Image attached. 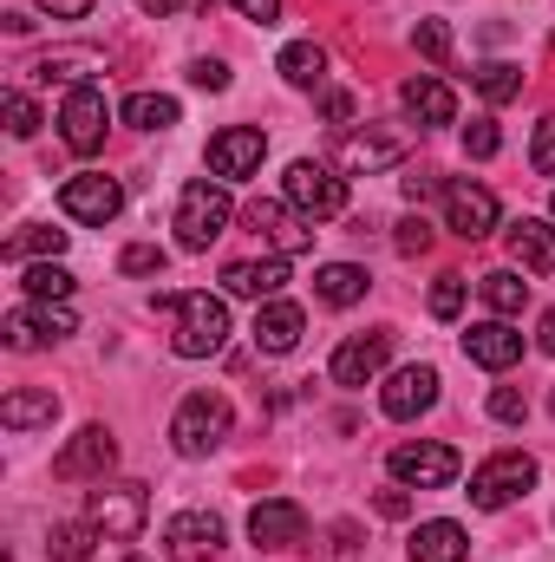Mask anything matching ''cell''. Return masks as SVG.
<instances>
[{"mask_svg":"<svg viewBox=\"0 0 555 562\" xmlns=\"http://www.w3.org/2000/svg\"><path fill=\"white\" fill-rule=\"evenodd\" d=\"M157 307L177 321V334H170V353L177 360H209V353L229 347V301L223 294L196 288V294H163Z\"/></svg>","mask_w":555,"mask_h":562,"instance_id":"1","label":"cell"},{"mask_svg":"<svg viewBox=\"0 0 555 562\" xmlns=\"http://www.w3.org/2000/svg\"><path fill=\"white\" fill-rule=\"evenodd\" d=\"M229 216H236V203H229V190L223 183H183V196H177V243L190 249V256H203L223 229H229Z\"/></svg>","mask_w":555,"mask_h":562,"instance_id":"2","label":"cell"},{"mask_svg":"<svg viewBox=\"0 0 555 562\" xmlns=\"http://www.w3.org/2000/svg\"><path fill=\"white\" fill-rule=\"evenodd\" d=\"M229 425H236V413H229L223 393H190V400L177 406V419H170V445H177L183 458H209V451L229 438Z\"/></svg>","mask_w":555,"mask_h":562,"instance_id":"3","label":"cell"},{"mask_svg":"<svg viewBox=\"0 0 555 562\" xmlns=\"http://www.w3.org/2000/svg\"><path fill=\"white\" fill-rule=\"evenodd\" d=\"M281 190H287V210L307 216V223H327V216L347 210V177H333V170L314 164V157H294L287 177H281Z\"/></svg>","mask_w":555,"mask_h":562,"instance_id":"4","label":"cell"},{"mask_svg":"<svg viewBox=\"0 0 555 562\" xmlns=\"http://www.w3.org/2000/svg\"><path fill=\"white\" fill-rule=\"evenodd\" d=\"M530 484H536V458H530V451H497V458H484V464L471 471V504H477V510H503V504H517Z\"/></svg>","mask_w":555,"mask_h":562,"instance_id":"5","label":"cell"},{"mask_svg":"<svg viewBox=\"0 0 555 562\" xmlns=\"http://www.w3.org/2000/svg\"><path fill=\"white\" fill-rule=\"evenodd\" d=\"M406 150H412V132L406 125H366V132H347L340 138V170L347 177H373V170H393Z\"/></svg>","mask_w":555,"mask_h":562,"instance_id":"6","label":"cell"},{"mask_svg":"<svg viewBox=\"0 0 555 562\" xmlns=\"http://www.w3.org/2000/svg\"><path fill=\"white\" fill-rule=\"evenodd\" d=\"M497 196L484 190V183H471V177H451L444 183V229L451 236H464V243H477V236H490L497 229Z\"/></svg>","mask_w":555,"mask_h":562,"instance_id":"7","label":"cell"},{"mask_svg":"<svg viewBox=\"0 0 555 562\" xmlns=\"http://www.w3.org/2000/svg\"><path fill=\"white\" fill-rule=\"evenodd\" d=\"M105 92L99 86H72L66 92V105H59V138L66 150H79V157H92V150H105Z\"/></svg>","mask_w":555,"mask_h":562,"instance_id":"8","label":"cell"},{"mask_svg":"<svg viewBox=\"0 0 555 562\" xmlns=\"http://www.w3.org/2000/svg\"><path fill=\"white\" fill-rule=\"evenodd\" d=\"M59 210H66L72 223H112V216L125 210V190H118V177L86 170V177H66V183H59Z\"/></svg>","mask_w":555,"mask_h":562,"instance_id":"9","label":"cell"},{"mask_svg":"<svg viewBox=\"0 0 555 562\" xmlns=\"http://www.w3.org/2000/svg\"><path fill=\"white\" fill-rule=\"evenodd\" d=\"M386 464H393V477H399V484H412V491H438V484H451V477H457V451H451V445H438V438L399 445Z\"/></svg>","mask_w":555,"mask_h":562,"instance_id":"10","label":"cell"},{"mask_svg":"<svg viewBox=\"0 0 555 562\" xmlns=\"http://www.w3.org/2000/svg\"><path fill=\"white\" fill-rule=\"evenodd\" d=\"M386 360H393V334L380 327V334H353V340H340V353H333V386H373L380 373H386Z\"/></svg>","mask_w":555,"mask_h":562,"instance_id":"11","label":"cell"},{"mask_svg":"<svg viewBox=\"0 0 555 562\" xmlns=\"http://www.w3.org/2000/svg\"><path fill=\"white\" fill-rule=\"evenodd\" d=\"M262 157H269V138H262L256 125H229V132H216V138H209V170H216L223 183L256 177V170H262Z\"/></svg>","mask_w":555,"mask_h":562,"instance_id":"12","label":"cell"},{"mask_svg":"<svg viewBox=\"0 0 555 562\" xmlns=\"http://www.w3.org/2000/svg\"><path fill=\"white\" fill-rule=\"evenodd\" d=\"M79 321H72V307L66 301H26V307H13L7 314V347H39V340H66Z\"/></svg>","mask_w":555,"mask_h":562,"instance_id":"13","label":"cell"},{"mask_svg":"<svg viewBox=\"0 0 555 562\" xmlns=\"http://www.w3.org/2000/svg\"><path fill=\"white\" fill-rule=\"evenodd\" d=\"M118 464V438L105 431V425H86L59 458H53V477H66V484H79V477H105Z\"/></svg>","mask_w":555,"mask_h":562,"instance_id":"14","label":"cell"},{"mask_svg":"<svg viewBox=\"0 0 555 562\" xmlns=\"http://www.w3.org/2000/svg\"><path fill=\"white\" fill-rule=\"evenodd\" d=\"M144 517H150V497H144V484H112V491H92V524H99L105 537L132 543V537L144 530Z\"/></svg>","mask_w":555,"mask_h":562,"instance_id":"15","label":"cell"},{"mask_svg":"<svg viewBox=\"0 0 555 562\" xmlns=\"http://www.w3.org/2000/svg\"><path fill=\"white\" fill-rule=\"evenodd\" d=\"M163 550L177 562H209L223 550V524H216L209 510H183V517L163 524Z\"/></svg>","mask_w":555,"mask_h":562,"instance_id":"16","label":"cell"},{"mask_svg":"<svg viewBox=\"0 0 555 562\" xmlns=\"http://www.w3.org/2000/svg\"><path fill=\"white\" fill-rule=\"evenodd\" d=\"M380 406H386V419H418V413H431V406H438V367H399V373L386 380Z\"/></svg>","mask_w":555,"mask_h":562,"instance_id":"17","label":"cell"},{"mask_svg":"<svg viewBox=\"0 0 555 562\" xmlns=\"http://www.w3.org/2000/svg\"><path fill=\"white\" fill-rule=\"evenodd\" d=\"M249 537H256L262 550H294V543L307 537V510H301L294 497H269V504L249 510Z\"/></svg>","mask_w":555,"mask_h":562,"instance_id":"18","label":"cell"},{"mask_svg":"<svg viewBox=\"0 0 555 562\" xmlns=\"http://www.w3.org/2000/svg\"><path fill=\"white\" fill-rule=\"evenodd\" d=\"M281 288H287V256H269V262H229L223 269V294H236V301H281Z\"/></svg>","mask_w":555,"mask_h":562,"instance_id":"19","label":"cell"},{"mask_svg":"<svg viewBox=\"0 0 555 562\" xmlns=\"http://www.w3.org/2000/svg\"><path fill=\"white\" fill-rule=\"evenodd\" d=\"M464 353H471L477 367L503 373V367H517V360H523V334H517L510 321H477V327L464 334Z\"/></svg>","mask_w":555,"mask_h":562,"instance_id":"20","label":"cell"},{"mask_svg":"<svg viewBox=\"0 0 555 562\" xmlns=\"http://www.w3.org/2000/svg\"><path fill=\"white\" fill-rule=\"evenodd\" d=\"M301 334H307V314H301L294 301H262V307H256V347H262V353H294Z\"/></svg>","mask_w":555,"mask_h":562,"instance_id":"21","label":"cell"},{"mask_svg":"<svg viewBox=\"0 0 555 562\" xmlns=\"http://www.w3.org/2000/svg\"><path fill=\"white\" fill-rule=\"evenodd\" d=\"M510 256H517L530 276H555V223L517 216V223H510Z\"/></svg>","mask_w":555,"mask_h":562,"instance_id":"22","label":"cell"},{"mask_svg":"<svg viewBox=\"0 0 555 562\" xmlns=\"http://www.w3.org/2000/svg\"><path fill=\"white\" fill-rule=\"evenodd\" d=\"M406 112H412L418 125H451L457 119V92L438 79V72H418V79H406Z\"/></svg>","mask_w":555,"mask_h":562,"instance_id":"23","label":"cell"},{"mask_svg":"<svg viewBox=\"0 0 555 562\" xmlns=\"http://www.w3.org/2000/svg\"><path fill=\"white\" fill-rule=\"evenodd\" d=\"M464 557H471V537H464V524H451V517H431V524H418L412 562H464Z\"/></svg>","mask_w":555,"mask_h":562,"instance_id":"24","label":"cell"},{"mask_svg":"<svg viewBox=\"0 0 555 562\" xmlns=\"http://www.w3.org/2000/svg\"><path fill=\"white\" fill-rule=\"evenodd\" d=\"M53 419H59V400L46 386H20V393L0 400V425L7 431H33V425H53Z\"/></svg>","mask_w":555,"mask_h":562,"instance_id":"25","label":"cell"},{"mask_svg":"<svg viewBox=\"0 0 555 562\" xmlns=\"http://www.w3.org/2000/svg\"><path fill=\"white\" fill-rule=\"evenodd\" d=\"M249 223H256V229L275 243V256H301V249L314 243V229H301V223H294L281 203H249Z\"/></svg>","mask_w":555,"mask_h":562,"instance_id":"26","label":"cell"},{"mask_svg":"<svg viewBox=\"0 0 555 562\" xmlns=\"http://www.w3.org/2000/svg\"><path fill=\"white\" fill-rule=\"evenodd\" d=\"M366 288H373V276H366L360 262H327V269L314 276V294H320L327 307H353V301H366Z\"/></svg>","mask_w":555,"mask_h":562,"instance_id":"27","label":"cell"},{"mask_svg":"<svg viewBox=\"0 0 555 562\" xmlns=\"http://www.w3.org/2000/svg\"><path fill=\"white\" fill-rule=\"evenodd\" d=\"M281 79H287V86H320V79H327V53H320V46H314V40H294V46H281Z\"/></svg>","mask_w":555,"mask_h":562,"instance_id":"28","label":"cell"},{"mask_svg":"<svg viewBox=\"0 0 555 562\" xmlns=\"http://www.w3.org/2000/svg\"><path fill=\"white\" fill-rule=\"evenodd\" d=\"M471 86H477L490 105H510V99L523 92V66H510V59H484V66L471 72Z\"/></svg>","mask_w":555,"mask_h":562,"instance_id":"29","label":"cell"},{"mask_svg":"<svg viewBox=\"0 0 555 562\" xmlns=\"http://www.w3.org/2000/svg\"><path fill=\"white\" fill-rule=\"evenodd\" d=\"M125 125H138V132H170V125H177V99H170V92H132V99H125Z\"/></svg>","mask_w":555,"mask_h":562,"instance_id":"30","label":"cell"},{"mask_svg":"<svg viewBox=\"0 0 555 562\" xmlns=\"http://www.w3.org/2000/svg\"><path fill=\"white\" fill-rule=\"evenodd\" d=\"M59 249H66V229L26 223V229H20V236H13V243L0 249V256H7V262H26V256H53V262H59Z\"/></svg>","mask_w":555,"mask_h":562,"instance_id":"31","label":"cell"},{"mask_svg":"<svg viewBox=\"0 0 555 562\" xmlns=\"http://www.w3.org/2000/svg\"><path fill=\"white\" fill-rule=\"evenodd\" d=\"M477 294H484V301L497 307V321H503V314H517V307H523V294H530V281L517 276V269H490V276L477 281Z\"/></svg>","mask_w":555,"mask_h":562,"instance_id":"32","label":"cell"},{"mask_svg":"<svg viewBox=\"0 0 555 562\" xmlns=\"http://www.w3.org/2000/svg\"><path fill=\"white\" fill-rule=\"evenodd\" d=\"M20 288H26L33 301H66L79 281H72V269H59V262H33V269L20 276Z\"/></svg>","mask_w":555,"mask_h":562,"instance_id":"33","label":"cell"},{"mask_svg":"<svg viewBox=\"0 0 555 562\" xmlns=\"http://www.w3.org/2000/svg\"><path fill=\"white\" fill-rule=\"evenodd\" d=\"M92 66H99V53H92V46H79V53H46V59L33 66V79H46V86H53V79H79V86H86V72H92Z\"/></svg>","mask_w":555,"mask_h":562,"instance_id":"34","label":"cell"},{"mask_svg":"<svg viewBox=\"0 0 555 562\" xmlns=\"http://www.w3.org/2000/svg\"><path fill=\"white\" fill-rule=\"evenodd\" d=\"M92 537H99L92 517H86V524H59V530H53V557L59 562H92Z\"/></svg>","mask_w":555,"mask_h":562,"instance_id":"35","label":"cell"},{"mask_svg":"<svg viewBox=\"0 0 555 562\" xmlns=\"http://www.w3.org/2000/svg\"><path fill=\"white\" fill-rule=\"evenodd\" d=\"M118 276H163V249L157 243H132L118 256Z\"/></svg>","mask_w":555,"mask_h":562,"instance_id":"36","label":"cell"},{"mask_svg":"<svg viewBox=\"0 0 555 562\" xmlns=\"http://www.w3.org/2000/svg\"><path fill=\"white\" fill-rule=\"evenodd\" d=\"M7 132H13V138H33V132H39V105H33L26 92H7Z\"/></svg>","mask_w":555,"mask_h":562,"instance_id":"37","label":"cell"},{"mask_svg":"<svg viewBox=\"0 0 555 562\" xmlns=\"http://www.w3.org/2000/svg\"><path fill=\"white\" fill-rule=\"evenodd\" d=\"M431 314H438V321H457V314H464V281L457 276H438V288H431Z\"/></svg>","mask_w":555,"mask_h":562,"instance_id":"38","label":"cell"},{"mask_svg":"<svg viewBox=\"0 0 555 562\" xmlns=\"http://www.w3.org/2000/svg\"><path fill=\"white\" fill-rule=\"evenodd\" d=\"M464 150H471V157H497V150H503V132H497L490 119H471V125H464Z\"/></svg>","mask_w":555,"mask_h":562,"instance_id":"39","label":"cell"},{"mask_svg":"<svg viewBox=\"0 0 555 562\" xmlns=\"http://www.w3.org/2000/svg\"><path fill=\"white\" fill-rule=\"evenodd\" d=\"M418 53H424V59H451V26H444V20H418Z\"/></svg>","mask_w":555,"mask_h":562,"instance_id":"40","label":"cell"},{"mask_svg":"<svg viewBox=\"0 0 555 562\" xmlns=\"http://www.w3.org/2000/svg\"><path fill=\"white\" fill-rule=\"evenodd\" d=\"M490 419H503V425H523V419H530V400H523L517 386H497V393H490Z\"/></svg>","mask_w":555,"mask_h":562,"instance_id":"41","label":"cell"},{"mask_svg":"<svg viewBox=\"0 0 555 562\" xmlns=\"http://www.w3.org/2000/svg\"><path fill=\"white\" fill-rule=\"evenodd\" d=\"M393 249H399V256H424V249H431V223H424V216H406L399 236H393Z\"/></svg>","mask_w":555,"mask_h":562,"instance_id":"42","label":"cell"},{"mask_svg":"<svg viewBox=\"0 0 555 562\" xmlns=\"http://www.w3.org/2000/svg\"><path fill=\"white\" fill-rule=\"evenodd\" d=\"M530 164H536L543 177H555V119H543V125H536V144H530Z\"/></svg>","mask_w":555,"mask_h":562,"instance_id":"43","label":"cell"},{"mask_svg":"<svg viewBox=\"0 0 555 562\" xmlns=\"http://www.w3.org/2000/svg\"><path fill=\"white\" fill-rule=\"evenodd\" d=\"M190 86L223 92V86H229V66H223V59H190Z\"/></svg>","mask_w":555,"mask_h":562,"instance_id":"44","label":"cell"},{"mask_svg":"<svg viewBox=\"0 0 555 562\" xmlns=\"http://www.w3.org/2000/svg\"><path fill=\"white\" fill-rule=\"evenodd\" d=\"M320 119H327V125H347V119H353V92H340V86L320 92Z\"/></svg>","mask_w":555,"mask_h":562,"instance_id":"45","label":"cell"},{"mask_svg":"<svg viewBox=\"0 0 555 562\" xmlns=\"http://www.w3.org/2000/svg\"><path fill=\"white\" fill-rule=\"evenodd\" d=\"M223 7H236V13H249V20H262V26L281 20V0H223Z\"/></svg>","mask_w":555,"mask_h":562,"instance_id":"46","label":"cell"},{"mask_svg":"<svg viewBox=\"0 0 555 562\" xmlns=\"http://www.w3.org/2000/svg\"><path fill=\"white\" fill-rule=\"evenodd\" d=\"M373 510H380V517H406V510H412V497H406V491H380V497H373Z\"/></svg>","mask_w":555,"mask_h":562,"instance_id":"47","label":"cell"},{"mask_svg":"<svg viewBox=\"0 0 555 562\" xmlns=\"http://www.w3.org/2000/svg\"><path fill=\"white\" fill-rule=\"evenodd\" d=\"M39 7H46L53 20H86V13H92V0H39Z\"/></svg>","mask_w":555,"mask_h":562,"instance_id":"48","label":"cell"},{"mask_svg":"<svg viewBox=\"0 0 555 562\" xmlns=\"http://www.w3.org/2000/svg\"><path fill=\"white\" fill-rule=\"evenodd\" d=\"M431 190H444V183H431V177H406V196H412V203H424Z\"/></svg>","mask_w":555,"mask_h":562,"instance_id":"49","label":"cell"},{"mask_svg":"<svg viewBox=\"0 0 555 562\" xmlns=\"http://www.w3.org/2000/svg\"><path fill=\"white\" fill-rule=\"evenodd\" d=\"M536 347H543V353H555V307L543 314V327H536Z\"/></svg>","mask_w":555,"mask_h":562,"instance_id":"50","label":"cell"},{"mask_svg":"<svg viewBox=\"0 0 555 562\" xmlns=\"http://www.w3.org/2000/svg\"><path fill=\"white\" fill-rule=\"evenodd\" d=\"M144 13H177V7H183V0H138Z\"/></svg>","mask_w":555,"mask_h":562,"instance_id":"51","label":"cell"},{"mask_svg":"<svg viewBox=\"0 0 555 562\" xmlns=\"http://www.w3.org/2000/svg\"><path fill=\"white\" fill-rule=\"evenodd\" d=\"M550 406H555V386H550Z\"/></svg>","mask_w":555,"mask_h":562,"instance_id":"52","label":"cell"}]
</instances>
